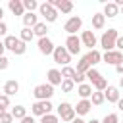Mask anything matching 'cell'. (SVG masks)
I'll use <instances>...</instances> for the list:
<instances>
[{
    "label": "cell",
    "mask_w": 123,
    "mask_h": 123,
    "mask_svg": "<svg viewBox=\"0 0 123 123\" xmlns=\"http://www.w3.org/2000/svg\"><path fill=\"white\" fill-rule=\"evenodd\" d=\"M12 115H13V119H23V117H27V108L15 106V108H12Z\"/></svg>",
    "instance_id": "obj_26"
},
{
    "label": "cell",
    "mask_w": 123,
    "mask_h": 123,
    "mask_svg": "<svg viewBox=\"0 0 123 123\" xmlns=\"http://www.w3.org/2000/svg\"><path fill=\"white\" fill-rule=\"evenodd\" d=\"M88 69H90V63H88V62H86V58L83 56V58L77 62V73H85V75H86V71H88Z\"/></svg>",
    "instance_id": "obj_28"
},
{
    "label": "cell",
    "mask_w": 123,
    "mask_h": 123,
    "mask_svg": "<svg viewBox=\"0 0 123 123\" xmlns=\"http://www.w3.org/2000/svg\"><path fill=\"white\" fill-rule=\"evenodd\" d=\"M85 58H86V62L90 63V67H94L96 63H100V62H102V54H100V50H96V48H94V50H90Z\"/></svg>",
    "instance_id": "obj_20"
},
{
    "label": "cell",
    "mask_w": 123,
    "mask_h": 123,
    "mask_svg": "<svg viewBox=\"0 0 123 123\" xmlns=\"http://www.w3.org/2000/svg\"><path fill=\"white\" fill-rule=\"evenodd\" d=\"M94 88H96L98 92H104V90L108 88V81H106L104 77H102V79H98V81L94 83Z\"/></svg>",
    "instance_id": "obj_34"
},
{
    "label": "cell",
    "mask_w": 123,
    "mask_h": 123,
    "mask_svg": "<svg viewBox=\"0 0 123 123\" xmlns=\"http://www.w3.org/2000/svg\"><path fill=\"white\" fill-rule=\"evenodd\" d=\"M71 123H86V121H83V119H81V117H75V119H73V121H71Z\"/></svg>",
    "instance_id": "obj_44"
},
{
    "label": "cell",
    "mask_w": 123,
    "mask_h": 123,
    "mask_svg": "<svg viewBox=\"0 0 123 123\" xmlns=\"http://www.w3.org/2000/svg\"><path fill=\"white\" fill-rule=\"evenodd\" d=\"M115 71H117L119 75H123V62H119V63L115 65Z\"/></svg>",
    "instance_id": "obj_40"
},
{
    "label": "cell",
    "mask_w": 123,
    "mask_h": 123,
    "mask_svg": "<svg viewBox=\"0 0 123 123\" xmlns=\"http://www.w3.org/2000/svg\"><path fill=\"white\" fill-rule=\"evenodd\" d=\"M50 4L62 13H69L73 10V2H69V0H50Z\"/></svg>",
    "instance_id": "obj_12"
},
{
    "label": "cell",
    "mask_w": 123,
    "mask_h": 123,
    "mask_svg": "<svg viewBox=\"0 0 123 123\" xmlns=\"http://www.w3.org/2000/svg\"><path fill=\"white\" fill-rule=\"evenodd\" d=\"M119 13H123V6H121V8H119Z\"/></svg>",
    "instance_id": "obj_48"
},
{
    "label": "cell",
    "mask_w": 123,
    "mask_h": 123,
    "mask_svg": "<svg viewBox=\"0 0 123 123\" xmlns=\"http://www.w3.org/2000/svg\"><path fill=\"white\" fill-rule=\"evenodd\" d=\"M12 121H13L12 111H4V113L0 115V123H12Z\"/></svg>",
    "instance_id": "obj_36"
},
{
    "label": "cell",
    "mask_w": 123,
    "mask_h": 123,
    "mask_svg": "<svg viewBox=\"0 0 123 123\" xmlns=\"http://www.w3.org/2000/svg\"><path fill=\"white\" fill-rule=\"evenodd\" d=\"M77 94L81 96V100H88L92 96V85H88V83L77 85Z\"/></svg>",
    "instance_id": "obj_16"
},
{
    "label": "cell",
    "mask_w": 123,
    "mask_h": 123,
    "mask_svg": "<svg viewBox=\"0 0 123 123\" xmlns=\"http://www.w3.org/2000/svg\"><path fill=\"white\" fill-rule=\"evenodd\" d=\"M117 38H119L117 29H108V31H104V35L100 37V46H102L106 52H111V50L115 48Z\"/></svg>",
    "instance_id": "obj_1"
},
{
    "label": "cell",
    "mask_w": 123,
    "mask_h": 123,
    "mask_svg": "<svg viewBox=\"0 0 123 123\" xmlns=\"http://www.w3.org/2000/svg\"><path fill=\"white\" fill-rule=\"evenodd\" d=\"M102 62H106V63H111V65H117L119 62H123V54H121L119 50L106 52V54L102 56Z\"/></svg>",
    "instance_id": "obj_10"
},
{
    "label": "cell",
    "mask_w": 123,
    "mask_h": 123,
    "mask_svg": "<svg viewBox=\"0 0 123 123\" xmlns=\"http://www.w3.org/2000/svg\"><path fill=\"white\" fill-rule=\"evenodd\" d=\"M46 79H48V85H52V86L62 85V81H63V77H62V71H60V69H48Z\"/></svg>",
    "instance_id": "obj_14"
},
{
    "label": "cell",
    "mask_w": 123,
    "mask_h": 123,
    "mask_svg": "<svg viewBox=\"0 0 123 123\" xmlns=\"http://www.w3.org/2000/svg\"><path fill=\"white\" fill-rule=\"evenodd\" d=\"M86 123H102V121H98V119H90V121H86Z\"/></svg>",
    "instance_id": "obj_45"
},
{
    "label": "cell",
    "mask_w": 123,
    "mask_h": 123,
    "mask_svg": "<svg viewBox=\"0 0 123 123\" xmlns=\"http://www.w3.org/2000/svg\"><path fill=\"white\" fill-rule=\"evenodd\" d=\"M90 102H92V106H100V104H104V102H106V98H104V92H98V90H94V92H92V96H90Z\"/></svg>",
    "instance_id": "obj_29"
},
{
    "label": "cell",
    "mask_w": 123,
    "mask_h": 123,
    "mask_svg": "<svg viewBox=\"0 0 123 123\" xmlns=\"http://www.w3.org/2000/svg\"><path fill=\"white\" fill-rule=\"evenodd\" d=\"M8 8L13 15H25V8H23V0H10L8 2Z\"/></svg>",
    "instance_id": "obj_15"
},
{
    "label": "cell",
    "mask_w": 123,
    "mask_h": 123,
    "mask_svg": "<svg viewBox=\"0 0 123 123\" xmlns=\"http://www.w3.org/2000/svg\"><path fill=\"white\" fill-rule=\"evenodd\" d=\"M58 117L62 119V121H73L75 119V108L69 104V102H62L60 106H58Z\"/></svg>",
    "instance_id": "obj_5"
},
{
    "label": "cell",
    "mask_w": 123,
    "mask_h": 123,
    "mask_svg": "<svg viewBox=\"0 0 123 123\" xmlns=\"http://www.w3.org/2000/svg\"><path fill=\"white\" fill-rule=\"evenodd\" d=\"M104 15L106 17H117L119 15V6L115 2H106L104 6Z\"/></svg>",
    "instance_id": "obj_19"
},
{
    "label": "cell",
    "mask_w": 123,
    "mask_h": 123,
    "mask_svg": "<svg viewBox=\"0 0 123 123\" xmlns=\"http://www.w3.org/2000/svg\"><path fill=\"white\" fill-rule=\"evenodd\" d=\"M37 23H38L37 15H35V13H31V12H25V15H23V25H25L27 29H33Z\"/></svg>",
    "instance_id": "obj_22"
},
{
    "label": "cell",
    "mask_w": 123,
    "mask_h": 123,
    "mask_svg": "<svg viewBox=\"0 0 123 123\" xmlns=\"http://www.w3.org/2000/svg\"><path fill=\"white\" fill-rule=\"evenodd\" d=\"M6 33H8V25L2 21V23H0V37H8Z\"/></svg>",
    "instance_id": "obj_38"
},
{
    "label": "cell",
    "mask_w": 123,
    "mask_h": 123,
    "mask_svg": "<svg viewBox=\"0 0 123 123\" xmlns=\"http://www.w3.org/2000/svg\"><path fill=\"white\" fill-rule=\"evenodd\" d=\"M0 23H2V21H0Z\"/></svg>",
    "instance_id": "obj_49"
},
{
    "label": "cell",
    "mask_w": 123,
    "mask_h": 123,
    "mask_svg": "<svg viewBox=\"0 0 123 123\" xmlns=\"http://www.w3.org/2000/svg\"><path fill=\"white\" fill-rule=\"evenodd\" d=\"M19 38H21L23 42H31V40L35 38V33H33V29H27V27H23V29H21V35H19Z\"/></svg>",
    "instance_id": "obj_27"
},
{
    "label": "cell",
    "mask_w": 123,
    "mask_h": 123,
    "mask_svg": "<svg viewBox=\"0 0 123 123\" xmlns=\"http://www.w3.org/2000/svg\"><path fill=\"white\" fill-rule=\"evenodd\" d=\"M21 123H37V121H35L31 115H27V117H23V119H21Z\"/></svg>",
    "instance_id": "obj_41"
},
{
    "label": "cell",
    "mask_w": 123,
    "mask_h": 123,
    "mask_svg": "<svg viewBox=\"0 0 123 123\" xmlns=\"http://www.w3.org/2000/svg\"><path fill=\"white\" fill-rule=\"evenodd\" d=\"M38 6H40V4H37L35 0H23V8H25L27 12H31V13H33L35 10H38Z\"/></svg>",
    "instance_id": "obj_33"
},
{
    "label": "cell",
    "mask_w": 123,
    "mask_h": 123,
    "mask_svg": "<svg viewBox=\"0 0 123 123\" xmlns=\"http://www.w3.org/2000/svg\"><path fill=\"white\" fill-rule=\"evenodd\" d=\"M8 65H10V60H8L6 56H2V58H0V71L8 69Z\"/></svg>",
    "instance_id": "obj_37"
},
{
    "label": "cell",
    "mask_w": 123,
    "mask_h": 123,
    "mask_svg": "<svg viewBox=\"0 0 123 123\" xmlns=\"http://www.w3.org/2000/svg\"><path fill=\"white\" fill-rule=\"evenodd\" d=\"M102 123H119V117H117V113H108L102 119Z\"/></svg>",
    "instance_id": "obj_35"
},
{
    "label": "cell",
    "mask_w": 123,
    "mask_h": 123,
    "mask_svg": "<svg viewBox=\"0 0 123 123\" xmlns=\"http://www.w3.org/2000/svg\"><path fill=\"white\" fill-rule=\"evenodd\" d=\"M115 48H117L119 52L123 50V37H119V38H117V42H115Z\"/></svg>",
    "instance_id": "obj_39"
},
{
    "label": "cell",
    "mask_w": 123,
    "mask_h": 123,
    "mask_svg": "<svg viewBox=\"0 0 123 123\" xmlns=\"http://www.w3.org/2000/svg\"><path fill=\"white\" fill-rule=\"evenodd\" d=\"M81 27H83V19H81L79 15H71V17L65 21L63 31H65V33H67V37H69V35H75Z\"/></svg>",
    "instance_id": "obj_7"
},
{
    "label": "cell",
    "mask_w": 123,
    "mask_h": 123,
    "mask_svg": "<svg viewBox=\"0 0 123 123\" xmlns=\"http://www.w3.org/2000/svg\"><path fill=\"white\" fill-rule=\"evenodd\" d=\"M17 90H19V83H17L15 79L6 81V85H4V94H6V96H13V94H17Z\"/></svg>",
    "instance_id": "obj_17"
},
{
    "label": "cell",
    "mask_w": 123,
    "mask_h": 123,
    "mask_svg": "<svg viewBox=\"0 0 123 123\" xmlns=\"http://www.w3.org/2000/svg\"><path fill=\"white\" fill-rule=\"evenodd\" d=\"M38 50H40V54L50 56V54H54L56 46H54V42H52L48 37H44V38H38Z\"/></svg>",
    "instance_id": "obj_9"
},
{
    "label": "cell",
    "mask_w": 123,
    "mask_h": 123,
    "mask_svg": "<svg viewBox=\"0 0 123 123\" xmlns=\"http://www.w3.org/2000/svg\"><path fill=\"white\" fill-rule=\"evenodd\" d=\"M52 108H54V106H52L50 100H40V102H35V104L31 106V113L42 117V115H46V113H52Z\"/></svg>",
    "instance_id": "obj_4"
},
{
    "label": "cell",
    "mask_w": 123,
    "mask_h": 123,
    "mask_svg": "<svg viewBox=\"0 0 123 123\" xmlns=\"http://www.w3.org/2000/svg\"><path fill=\"white\" fill-rule=\"evenodd\" d=\"M19 40L21 38H17V37H12V35H8L6 38H4V46H6V50H15L17 48V44H19Z\"/></svg>",
    "instance_id": "obj_23"
},
{
    "label": "cell",
    "mask_w": 123,
    "mask_h": 123,
    "mask_svg": "<svg viewBox=\"0 0 123 123\" xmlns=\"http://www.w3.org/2000/svg\"><path fill=\"white\" fill-rule=\"evenodd\" d=\"M33 33L37 35V37H40V38H44L46 37V33H48V27H46V23H37L35 27H33Z\"/></svg>",
    "instance_id": "obj_24"
},
{
    "label": "cell",
    "mask_w": 123,
    "mask_h": 123,
    "mask_svg": "<svg viewBox=\"0 0 123 123\" xmlns=\"http://www.w3.org/2000/svg\"><path fill=\"white\" fill-rule=\"evenodd\" d=\"M54 62L56 63H60V65H69V62H71V54L65 50V46H56V50H54Z\"/></svg>",
    "instance_id": "obj_6"
},
{
    "label": "cell",
    "mask_w": 123,
    "mask_h": 123,
    "mask_svg": "<svg viewBox=\"0 0 123 123\" xmlns=\"http://www.w3.org/2000/svg\"><path fill=\"white\" fill-rule=\"evenodd\" d=\"M81 42H83L86 48L94 50V46H96V35H94V31H92V29H90V31H83V35H81Z\"/></svg>",
    "instance_id": "obj_11"
},
{
    "label": "cell",
    "mask_w": 123,
    "mask_h": 123,
    "mask_svg": "<svg viewBox=\"0 0 123 123\" xmlns=\"http://www.w3.org/2000/svg\"><path fill=\"white\" fill-rule=\"evenodd\" d=\"M33 96L37 98V102H40V100H50V98L54 96V86L48 85V83H44V85H37L35 90H33Z\"/></svg>",
    "instance_id": "obj_2"
},
{
    "label": "cell",
    "mask_w": 123,
    "mask_h": 123,
    "mask_svg": "<svg viewBox=\"0 0 123 123\" xmlns=\"http://www.w3.org/2000/svg\"><path fill=\"white\" fill-rule=\"evenodd\" d=\"M58 121H60L58 113H46V115H42V117H40V121H38V123H58Z\"/></svg>",
    "instance_id": "obj_31"
},
{
    "label": "cell",
    "mask_w": 123,
    "mask_h": 123,
    "mask_svg": "<svg viewBox=\"0 0 123 123\" xmlns=\"http://www.w3.org/2000/svg\"><path fill=\"white\" fill-rule=\"evenodd\" d=\"M104 98L108 100V102H111V104H117L119 102V88L117 86H111V85H108V88L104 90Z\"/></svg>",
    "instance_id": "obj_13"
},
{
    "label": "cell",
    "mask_w": 123,
    "mask_h": 123,
    "mask_svg": "<svg viewBox=\"0 0 123 123\" xmlns=\"http://www.w3.org/2000/svg\"><path fill=\"white\" fill-rule=\"evenodd\" d=\"M4 50H6V46H4V42H0V58L4 56Z\"/></svg>",
    "instance_id": "obj_42"
},
{
    "label": "cell",
    "mask_w": 123,
    "mask_h": 123,
    "mask_svg": "<svg viewBox=\"0 0 123 123\" xmlns=\"http://www.w3.org/2000/svg\"><path fill=\"white\" fill-rule=\"evenodd\" d=\"M86 79L90 81V85H94V83H96L98 79H102V73H100V71H98L96 67H90V69L86 71Z\"/></svg>",
    "instance_id": "obj_25"
},
{
    "label": "cell",
    "mask_w": 123,
    "mask_h": 123,
    "mask_svg": "<svg viewBox=\"0 0 123 123\" xmlns=\"http://www.w3.org/2000/svg\"><path fill=\"white\" fill-rule=\"evenodd\" d=\"M90 108H92V102H90V100H81V102H77V106H75V113H77V115H86V113L90 111Z\"/></svg>",
    "instance_id": "obj_18"
},
{
    "label": "cell",
    "mask_w": 123,
    "mask_h": 123,
    "mask_svg": "<svg viewBox=\"0 0 123 123\" xmlns=\"http://www.w3.org/2000/svg\"><path fill=\"white\" fill-rule=\"evenodd\" d=\"M60 86H62V90H63V92H73V88H75V83H73L71 79H63Z\"/></svg>",
    "instance_id": "obj_32"
},
{
    "label": "cell",
    "mask_w": 123,
    "mask_h": 123,
    "mask_svg": "<svg viewBox=\"0 0 123 123\" xmlns=\"http://www.w3.org/2000/svg\"><path fill=\"white\" fill-rule=\"evenodd\" d=\"M104 25H106V15L104 13H94L92 15V29L100 31V29H104Z\"/></svg>",
    "instance_id": "obj_21"
},
{
    "label": "cell",
    "mask_w": 123,
    "mask_h": 123,
    "mask_svg": "<svg viewBox=\"0 0 123 123\" xmlns=\"http://www.w3.org/2000/svg\"><path fill=\"white\" fill-rule=\"evenodd\" d=\"M2 15H4V10L0 8V21H2Z\"/></svg>",
    "instance_id": "obj_46"
},
{
    "label": "cell",
    "mask_w": 123,
    "mask_h": 123,
    "mask_svg": "<svg viewBox=\"0 0 123 123\" xmlns=\"http://www.w3.org/2000/svg\"><path fill=\"white\" fill-rule=\"evenodd\" d=\"M119 86H121V88H123V77H121V79H119Z\"/></svg>",
    "instance_id": "obj_47"
},
{
    "label": "cell",
    "mask_w": 123,
    "mask_h": 123,
    "mask_svg": "<svg viewBox=\"0 0 123 123\" xmlns=\"http://www.w3.org/2000/svg\"><path fill=\"white\" fill-rule=\"evenodd\" d=\"M81 38L77 37V35H69L67 38H65V50L69 52V54H79L81 52Z\"/></svg>",
    "instance_id": "obj_8"
},
{
    "label": "cell",
    "mask_w": 123,
    "mask_h": 123,
    "mask_svg": "<svg viewBox=\"0 0 123 123\" xmlns=\"http://www.w3.org/2000/svg\"><path fill=\"white\" fill-rule=\"evenodd\" d=\"M117 108L123 111V98H119V102H117Z\"/></svg>",
    "instance_id": "obj_43"
},
{
    "label": "cell",
    "mask_w": 123,
    "mask_h": 123,
    "mask_svg": "<svg viewBox=\"0 0 123 123\" xmlns=\"http://www.w3.org/2000/svg\"><path fill=\"white\" fill-rule=\"evenodd\" d=\"M38 12H40V15H42L48 23H54V21L58 19V10H56L50 2H42V4L38 6Z\"/></svg>",
    "instance_id": "obj_3"
},
{
    "label": "cell",
    "mask_w": 123,
    "mask_h": 123,
    "mask_svg": "<svg viewBox=\"0 0 123 123\" xmlns=\"http://www.w3.org/2000/svg\"><path fill=\"white\" fill-rule=\"evenodd\" d=\"M62 77H63V79H71V81H73V79L77 77V69H73V67L65 65V67L62 69Z\"/></svg>",
    "instance_id": "obj_30"
}]
</instances>
